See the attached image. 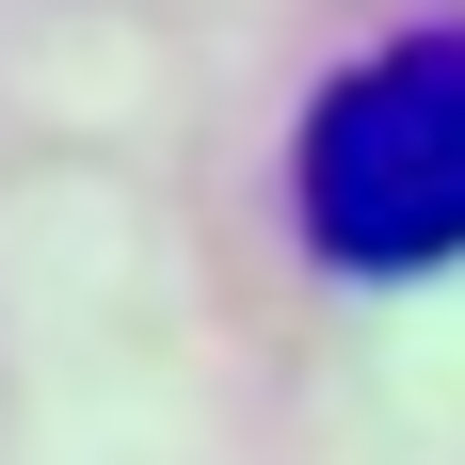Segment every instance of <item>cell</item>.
<instances>
[{"mask_svg": "<svg viewBox=\"0 0 465 465\" xmlns=\"http://www.w3.org/2000/svg\"><path fill=\"white\" fill-rule=\"evenodd\" d=\"M289 225L337 273H450L465 257V16L353 48L289 129Z\"/></svg>", "mask_w": 465, "mask_h": 465, "instance_id": "obj_1", "label": "cell"}]
</instances>
